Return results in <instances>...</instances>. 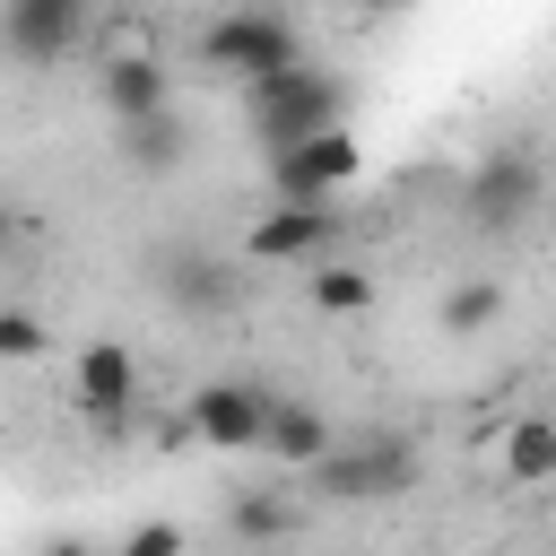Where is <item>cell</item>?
<instances>
[{
    "label": "cell",
    "mask_w": 556,
    "mask_h": 556,
    "mask_svg": "<svg viewBox=\"0 0 556 556\" xmlns=\"http://www.w3.org/2000/svg\"><path fill=\"white\" fill-rule=\"evenodd\" d=\"M243 113H252V130H261V148L269 156H287V148H304V139H330V130H348V87L330 78V70H287V78H261V87H243Z\"/></svg>",
    "instance_id": "1"
},
{
    "label": "cell",
    "mask_w": 556,
    "mask_h": 556,
    "mask_svg": "<svg viewBox=\"0 0 556 556\" xmlns=\"http://www.w3.org/2000/svg\"><path fill=\"white\" fill-rule=\"evenodd\" d=\"M200 61H208L217 78L261 87V78L304 70V35H295V17H278V9H226V17L200 26Z\"/></svg>",
    "instance_id": "2"
},
{
    "label": "cell",
    "mask_w": 556,
    "mask_h": 556,
    "mask_svg": "<svg viewBox=\"0 0 556 556\" xmlns=\"http://www.w3.org/2000/svg\"><path fill=\"white\" fill-rule=\"evenodd\" d=\"M313 478H321V495H339V504H391V495L417 486V443L391 434V426H374V434H348Z\"/></svg>",
    "instance_id": "3"
},
{
    "label": "cell",
    "mask_w": 556,
    "mask_h": 556,
    "mask_svg": "<svg viewBox=\"0 0 556 556\" xmlns=\"http://www.w3.org/2000/svg\"><path fill=\"white\" fill-rule=\"evenodd\" d=\"M356 174H365V139H356V130H330V139H304V148L269 156L278 208H330Z\"/></svg>",
    "instance_id": "4"
},
{
    "label": "cell",
    "mask_w": 556,
    "mask_h": 556,
    "mask_svg": "<svg viewBox=\"0 0 556 556\" xmlns=\"http://www.w3.org/2000/svg\"><path fill=\"white\" fill-rule=\"evenodd\" d=\"M539 182H547V174H539L530 148H486L478 174H469V226H478V235H513V226H530Z\"/></svg>",
    "instance_id": "5"
},
{
    "label": "cell",
    "mask_w": 556,
    "mask_h": 556,
    "mask_svg": "<svg viewBox=\"0 0 556 556\" xmlns=\"http://www.w3.org/2000/svg\"><path fill=\"white\" fill-rule=\"evenodd\" d=\"M182 417H191V434H200L208 452H261V434H269V391H252V382H200Z\"/></svg>",
    "instance_id": "6"
},
{
    "label": "cell",
    "mask_w": 556,
    "mask_h": 556,
    "mask_svg": "<svg viewBox=\"0 0 556 556\" xmlns=\"http://www.w3.org/2000/svg\"><path fill=\"white\" fill-rule=\"evenodd\" d=\"M70 391H78V417L113 426V417L139 408V356H130L122 339H87L78 365H70Z\"/></svg>",
    "instance_id": "7"
},
{
    "label": "cell",
    "mask_w": 556,
    "mask_h": 556,
    "mask_svg": "<svg viewBox=\"0 0 556 556\" xmlns=\"http://www.w3.org/2000/svg\"><path fill=\"white\" fill-rule=\"evenodd\" d=\"M78 35H87V9H78V0H9V9H0V43H9L26 70L61 61Z\"/></svg>",
    "instance_id": "8"
},
{
    "label": "cell",
    "mask_w": 556,
    "mask_h": 556,
    "mask_svg": "<svg viewBox=\"0 0 556 556\" xmlns=\"http://www.w3.org/2000/svg\"><path fill=\"white\" fill-rule=\"evenodd\" d=\"M339 243V208H261L243 252L252 261H321Z\"/></svg>",
    "instance_id": "9"
},
{
    "label": "cell",
    "mask_w": 556,
    "mask_h": 556,
    "mask_svg": "<svg viewBox=\"0 0 556 556\" xmlns=\"http://www.w3.org/2000/svg\"><path fill=\"white\" fill-rule=\"evenodd\" d=\"M96 87H104V104H113V122H122V130H130V122L174 113V78L156 70V52H113Z\"/></svg>",
    "instance_id": "10"
},
{
    "label": "cell",
    "mask_w": 556,
    "mask_h": 556,
    "mask_svg": "<svg viewBox=\"0 0 556 556\" xmlns=\"http://www.w3.org/2000/svg\"><path fill=\"white\" fill-rule=\"evenodd\" d=\"M261 452H269L278 469H321V460L339 452V426H330L313 400H269V434H261Z\"/></svg>",
    "instance_id": "11"
},
{
    "label": "cell",
    "mask_w": 556,
    "mask_h": 556,
    "mask_svg": "<svg viewBox=\"0 0 556 556\" xmlns=\"http://www.w3.org/2000/svg\"><path fill=\"white\" fill-rule=\"evenodd\" d=\"M495 469H504L513 486H547V478H556V417H539V408L504 417V434H495Z\"/></svg>",
    "instance_id": "12"
},
{
    "label": "cell",
    "mask_w": 556,
    "mask_h": 556,
    "mask_svg": "<svg viewBox=\"0 0 556 556\" xmlns=\"http://www.w3.org/2000/svg\"><path fill=\"white\" fill-rule=\"evenodd\" d=\"M226 521H235V539H243V547H261V556H278V539L295 530V504H287L278 486H243Z\"/></svg>",
    "instance_id": "13"
},
{
    "label": "cell",
    "mask_w": 556,
    "mask_h": 556,
    "mask_svg": "<svg viewBox=\"0 0 556 556\" xmlns=\"http://www.w3.org/2000/svg\"><path fill=\"white\" fill-rule=\"evenodd\" d=\"M165 295L200 313V304H235V278H226L217 261H200V252H174V261H165Z\"/></svg>",
    "instance_id": "14"
},
{
    "label": "cell",
    "mask_w": 556,
    "mask_h": 556,
    "mask_svg": "<svg viewBox=\"0 0 556 556\" xmlns=\"http://www.w3.org/2000/svg\"><path fill=\"white\" fill-rule=\"evenodd\" d=\"M495 313H504V287L495 278H452L443 287V330H495Z\"/></svg>",
    "instance_id": "15"
},
{
    "label": "cell",
    "mask_w": 556,
    "mask_h": 556,
    "mask_svg": "<svg viewBox=\"0 0 556 556\" xmlns=\"http://www.w3.org/2000/svg\"><path fill=\"white\" fill-rule=\"evenodd\" d=\"M122 156H130L139 174H165V165H182V122H174V113H156V122H130V130H122Z\"/></svg>",
    "instance_id": "16"
},
{
    "label": "cell",
    "mask_w": 556,
    "mask_h": 556,
    "mask_svg": "<svg viewBox=\"0 0 556 556\" xmlns=\"http://www.w3.org/2000/svg\"><path fill=\"white\" fill-rule=\"evenodd\" d=\"M313 304H321V313H365V304H374V278H365L356 261H321V269H313Z\"/></svg>",
    "instance_id": "17"
},
{
    "label": "cell",
    "mask_w": 556,
    "mask_h": 556,
    "mask_svg": "<svg viewBox=\"0 0 556 556\" xmlns=\"http://www.w3.org/2000/svg\"><path fill=\"white\" fill-rule=\"evenodd\" d=\"M43 348H52V339H43V321H35L26 304H9V313H0V356H9V365H35Z\"/></svg>",
    "instance_id": "18"
},
{
    "label": "cell",
    "mask_w": 556,
    "mask_h": 556,
    "mask_svg": "<svg viewBox=\"0 0 556 556\" xmlns=\"http://www.w3.org/2000/svg\"><path fill=\"white\" fill-rule=\"evenodd\" d=\"M182 547H191V530H182V521H130L113 556H182Z\"/></svg>",
    "instance_id": "19"
},
{
    "label": "cell",
    "mask_w": 556,
    "mask_h": 556,
    "mask_svg": "<svg viewBox=\"0 0 556 556\" xmlns=\"http://www.w3.org/2000/svg\"><path fill=\"white\" fill-rule=\"evenodd\" d=\"M43 556H96V547H87V539H52Z\"/></svg>",
    "instance_id": "20"
}]
</instances>
